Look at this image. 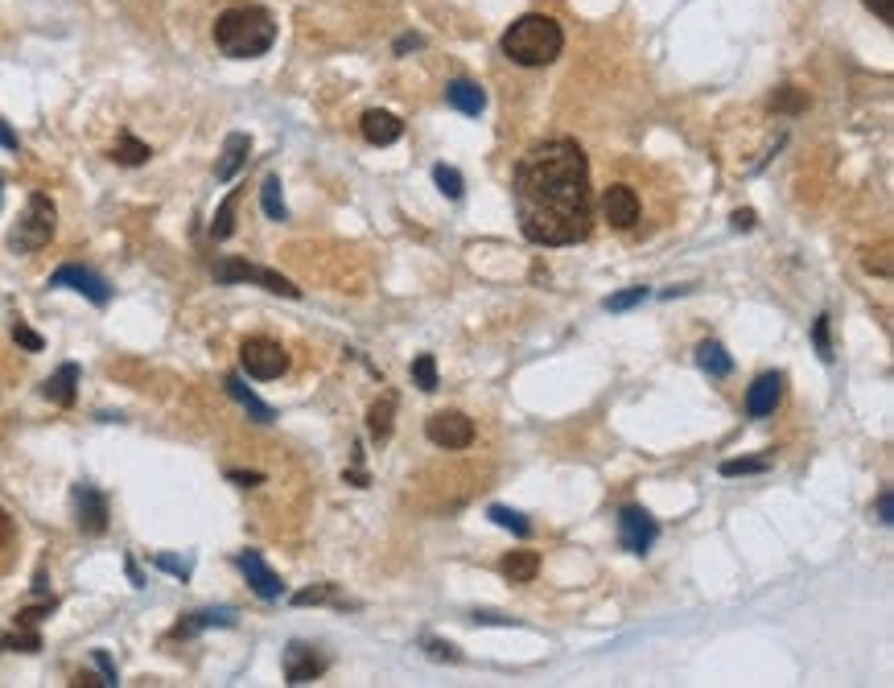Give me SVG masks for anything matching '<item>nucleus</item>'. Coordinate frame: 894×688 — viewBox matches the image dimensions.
Here are the masks:
<instances>
[{"instance_id":"obj_33","label":"nucleus","mask_w":894,"mask_h":688,"mask_svg":"<svg viewBox=\"0 0 894 688\" xmlns=\"http://www.w3.org/2000/svg\"><path fill=\"white\" fill-rule=\"evenodd\" d=\"M812 338H816V355L829 363L833 359V338H829V314H820L816 326H812Z\"/></svg>"},{"instance_id":"obj_31","label":"nucleus","mask_w":894,"mask_h":688,"mask_svg":"<svg viewBox=\"0 0 894 688\" xmlns=\"http://www.w3.org/2000/svg\"><path fill=\"white\" fill-rule=\"evenodd\" d=\"M0 647H9V651H42V635L33 631V627H21L17 635H0Z\"/></svg>"},{"instance_id":"obj_3","label":"nucleus","mask_w":894,"mask_h":688,"mask_svg":"<svg viewBox=\"0 0 894 688\" xmlns=\"http://www.w3.org/2000/svg\"><path fill=\"white\" fill-rule=\"evenodd\" d=\"M565 50V33L548 13H524L503 33V54L520 66H548Z\"/></svg>"},{"instance_id":"obj_43","label":"nucleus","mask_w":894,"mask_h":688,"mask_svg":"<svg viewBox=\"0 0 894 688\" xmlns=\"http://www.w3.org/2000/svg\"><path fill=\"white\" fill-rule=\"evenodd\" d=\"M429 656H433V660H450V664L462 660L458 651H454V643H441V639H429Z\"/></svg>"},{"instance_id":"obj_13","label":"nucleus","mask_w":894,"mask_h":688,"mask_svg":"<svg viewBox=\"0 0 894 688\" xmlns=\"http://www.w3.org/2000/svg\"><path fill=\"white\" fill-rule=\"evenodd\" d=\"M602 219L614 231H631L639 223V194L631 186H606V194H602Z\"/></svg>"},{"instance_id":"obj_29","label":"nucleus","mask_w":894,"mask_h":688,"mask_svg":"<svg viewBox=\"0 0 894 688\" xmlns=\"http://www.w3.org/2000/svg\"><path fill=\"white\" fill-rule=\"evenodd\" d=\"M651 293H647V285H635V289H623V293H610L602 305L610 309V314H623V309H635V305H643Z\"/></svg>"},{"instance_id":"obj_45","label":"nucleus","mask_w":894,"mask_h":688,"mask_svg":"<svg viewBox=\"0 0 894 688\" xmlns=\"http://www.w3.org/2000/svg\"><path fill=\"white\" fill-rule=\"evenodd\" d=\"M421 46H425V38H421V33H400V38H396V54H408V50H421Z\"/></svg>"},{"instance_id":"obj_32","label":"nucleus","mask_w":894,"mask_h":688,"mask_svg":"<svg viewBox=\"0 0 894 688\" xmlns=\"http://www.w3.org/2000/svg\"><path fill=\"white\" fill-rule=\"evenodd\" d=\"M771 462L767 458H730V462H721V474L726 478H738V474H763Z\"/></svg>"},{"instance_id":"obj_20","label":"nucleus","mask_w":894,"mask_h":688,"mask_svg":"<svg viewBox=\"0 0 894 688\" xmlns=\"http://www.w3.org/2000/svg\"><path fill=\"white\" fill-rule=\"evenodd\" d=\"M499 573L511 581V586H528V581H536V573H540V557L532 553V548H511V553L499 561Z\"/></svg>"},{"instance_id":"obj_2","label":"nucleus","mask_w":894,"mask_h":688,"mask_svg":"<svg viewBox=\"0 0 894 688\" xmlns=\"http://www.w3.org/2000/svg\"><path fill=\"white\" fill-rule=\"evenodd\" d=\"M277 42V21L264 5H231L215 21V46L227 58H260Z\"/></svg>"},{"instance_id":"obj_26","label":"nucleus","mask_w":894,"mask_h":688,"mask_svg":"<svg viewBox=\"0 0 894 688\" xmlns=\"http://www.w3.org/2000/svg\"><path fill=\"white\" fill-rule=\"evenodd\" d=\"M235 206H239V190H231L227 198H223V206L215 211V223H211V239H231V231H235Z\"/></svg>"},{"instance_id":"obj_21","label":"nucleus","mask_w":894,"mask_h":688,"mask_svg":"<svg viewBox=\"0 0 894 688\" xmlns=\"http://www.w3.org/2000/svg\"><path fill=\"white\" fill-rule=\"evenodd\" d=\"M206 627H235V610H194L186 614L182 623L174 627V639H186V635H198Z\"/></svg>"},{"instance_id":"obj_49","label":"nucleus","mask_w":894,"mask_h":688,"mask_svg":"<svg viewBox=\"0 0 894 688\" xmlns=\"http://www.w3.org/2000/svg\"><path fill=\"white\" fill-rule=\"evenodd\" d=\"M734 227L738 231H750L754 227V211H734Z\"/></svg>"},{"instance_id":"obj_39","label":"nucleus","mask_w":894,"mask_h":688,"mask_svg":"<svg viewBox=\"0 0 894 688\" xmlns=\"http://www.w3.org/2000/svg\"><path fill=\"white\" fill-rule=\"evenodd\" d=\"M13 540H17V528H13V515L0 507V553H5V548H13Z\"/></svg>"},{"instance_id":"obj_16","label":"nucleus","mask_w":894,"mask_h":688,"mask_svg":"<svg viewBox=\"0 0 894 688\" xmlns=\"http://www.w3.org/2000/svg\"><path fill=\"white\" fill-rule=\"evenodd\" d=\"M248 153H252V136L248 132H231L227 141H223V153H219V161H215V178L219 182H231L239 169L248 165Z\"/></svg>"},{"instance_id":"obj_37","label":"nucleus","mask_w":894,"mask_h":688,"mask_svg":"<svg viewBox=\"0 0 894 688\" xmlns=\"http://www.w3.org/2000/svg\"><path fill=\"white\" fill-rule=\"evenodd\" d=\"M153 565L157 569H165V573H174V577H190V561H182V557H153Z\"/></svg>"},{"instance_id":"obj_17","label":"nucleus","mask_w":894,"mask_h":688,"mask_svg":"<svg viewBox=\"0 0 894 688\" xmlns=\"http://www.w3.org/2000/svg\"><path fill=\"white\" fill-rule=\"evenodd\" d=\"M79 363H62L50 380L42 384V396L50 400V404H58V408H71L75 404V396H79Z\"/></svg>"},{"instance_id":"obj_10","label":"nucleus","mask_w":894,"mask_h":688,"mask_svg":"<svg viewBox=\"0 0 894 688\" xmlns=\"http://www.w3.org/2000/svg\"><path fill=\"white\" fill-rule=\"evenodd\" d=\"M281 668H285L289 684H309V680H318L330 668V660L322 656L314 643H289L285 656H281Z\"/></svg>"},{"instance_id":"obj_9","label":"nucleus","mask_w":894,"mask_h":688,"mask_svg":"<svg viewBox=\"0 0 894 688\" xmlns=\"http://www.w3.org/2000/svg\"><path fill=\"white\" fill-rule=\"evenodd\" d=\"M50 289H75L83 293L91 305H108L112 301V285L99 277V272L83 268V264H62L50 272Z\"/></svg>"},{"instance_id":"obj_12","label":"nucleus","mask_w":894,"mask_h":688,"mask_svg":"<svg viewBox=\"0 0 894 688\" xmlns=\"http://www.w3.org/2000/svg\"><path fill=\"white\" fill-rule=\"evenodd\" d=\"M779 400H783V375L779 371H763L759 380L746 388V417H754V421L775 417Z\"/></svg>"},{"instance_id":"obj_48","label":"nucleus","mask_w":894,"mask_h":688,"mask_svg":"<svg viewBox=\"0 0 894 688\" xmlns=\"http://www.w3.org/2000/svg\"><path fill=\"white\" fill-rule=\"evenodd\" d=\"M124 569H128V577H132V586H136V590H141V586H145V573H141V569H136V561H132V557L124 561Z\"/></svg>"},{"instance_id":"obj_36","label":"nucleus","mask_w":894,"mask_h":688,"mask_svg":"<svg viewBox=\"0 0 894 688\" xmlns=\"http://www.w3.org/2000/svg\"><path fill=\"white\" fill-rule=\"evenodd\" d=\"M330 598H334V586H314V590H297L293 606H318V602H330Z\"/></svg>"},{"instance_id":"obj_44","label":"nucleus","mask_w":894,"mask_h":688,"mask_svg":"<svg viewBox=\"0 0 894 688\" xmlns=\"http://www.w3.org/2000/svg\"><path fill=\"white\" fill-rule=\"evenodd\" d=\"M866 268L878 272V277H890V256H886V248H878V256H866Z\"/></svg>"},{"instance_id":"obj_28","label":"nucleus","mask_w":894,"mask_h":688,"mask_svg":"<svg viewBox=\"0 0 894 688\" xmlns=\"http://www.w3.org/2000/svg\"><path fill=\"white\" fill-rule=\"evenodd\" d=\"M433 182H437V190L445 198H462V190H466V182H462V174L454 165H433Z\"/></svg>"},{"instance_id":"obj_40","label":"nucleus","mask_w":894,"mask_h":688,"mask_svg":"<svg viewBox=\"0 0 894 688\" xmlns=\"http://www.w3.org/2000/svg\"><path fill=\"white\" fill-rule=\"evenodd\" d=\"M862 5L878 17V21H886V25H894V0H862Z\"/></svg>"},{"instance_id":"obj_42","label":"nucleus","mask_w":894,"mask_h":688,"mask_svg":"<svg viewBox=\"0 0 894 688\" xmlns=\"http://www.w3.org/2000/svg\"><path fill=\"white\" fill-rule=\"evenodd\" d=\"M227 478L235 487H260L264 483V474H256V470H227Z\"/></svg>"},{"instance_id":"obj_34","label":"nucleus","mask_w":894,"mask_h":688,"mask_svg":"<svg viewBox=\"0 0 894 688\" xmlns=\"http://www.w3.org/2000/svg\"><path fill=\"white\" fill-rule=\"evenodd\" d=\"M13 342H17V347H25V351H42V347H46V338H42L38 330H29L25 322L13 326Z\"/></svg>"},{"instance_id":"obj_15","label":"nucleus","mask_w":894,"mask_h":688,"mask_svg":"<svg viewBox=\"0 0 894 688\" xmlns=\"http://www.w3.org/2000/svg\"><path fill=\"white\" fill-rule=\"evenodd\" d=\"M359 128H363V141L367 145H396L400 132H404V120L392 116V112H384V108H371V112H363Z\"/></svg>"},{"instance_id":"obj_24","label":"nucleus","mask_w":894,"mask_h":688,"mask_svg":"<svg viewBox=\"0 0 894 688\" xmlns=\"http://www.w3.org/2000/svg\"><path fill=\"white\" fill-rule=\"evenodd\" d=\"M260 206H264V215H268L272 223H285V219H289L285 190H281V178H277V174H268V178L260 182Z\"/></svg>"},{"instance_id":"obj_23","label":"nucleus","mask_w":894,"mask_h":688,"mask_svg":"<svg viewBox=\"0 0 894 688\" xmlns=\"http://www.w3.org/2000/svg\"><path fill=\"white\" fill-rule=\"evenodd\" d=\"M697 367L709 371L713 380H726V375L734 371V359L726 355V347H721V342L709 338V342H701V347H697Z\"/></svg>"},{"instance_id":"obj_11","label":"nucleus","mask_w":894,"mask_h":688,"mask_svg":"<svg viewBox=\"0 0 894 688\" xmlns=\"http://www.w3.org/2000/svg\"><path fill=\"white\" fill-rule=\"evenodd\" d=\"M75 520H79L83 536H103V532H108V499H103L99 487H91V483L75 487Z\"/></svg>"},{"instance_id":"obj_5","label":"nucleus","mask_w":894,"mask_h":688,"mask_svg":"<svg viewBox=\"0 0 894 688\" xmlns=\"http://www.w3.org/2000/svg\"><path fill=\"white\" fill-rule=\"evenodd\" d=\"M215 281L219 285H239V281H256L260 289H268V293H281V297H301V289L289 281V277H281V272H272V268H260V264H248V260H215Z\"/></svg>"},{"instance_id":"obj_30","label":"nucleus","mask_w":894,"mask_h":688,"mask_svg":"<svg viewBox=\"0 0 894 688\" xmlns=\"http://www.w3.org/2000/svg\"><path fill=\"white\" fill-rule=\"evenodd\" d=\"M412 380L421 392H437V359L433 355H417L412 359Z\"/></svg>"},{"instance_id":"obj_50","label":"nucleus","mask_w":894,"mask_h":688,"mask_svg":"<svg viewBox=\"0 0 894 688\" xmlns=\"http://www.w3.org/2000/svg\"><path fill=\"white\" fill-rule=\"evenodd\" d=\"M0 198H5V182H0Z\"/></svg>"},{"instance_id":"obj_7","label":"nucleus","mask_w":894,"mask_h":688,"mask_svg":"<svg viewBox=\"0 0 894 688\" xmlns=\"http://www.w3.org/2000/svg\"><path fill=\"white\" fill-rule=\"evenodd\" d=\"M425 437L437 445V450H466L474 441V421L458 408H445V412H433L425 421Z\"/></svg>"},{"instance_id":"obj_25","label":"nucleus","mask_w":894,"mask_h":688,"mask_svg":"<svg viewBox=\"0 0 894 688\" xmlns=\"http://www.w3.org/2000/svg\"><path fill=\"white\" fill-rule=\"evenodd\" d=\"M153 157V149L145 145V141H136L132 132H120V141H116V149H112V161L116 165H145Z\"/></svg>"},{"instance_id":"obj_19","label":"nucleus","mask_w":894,"mask_h":688,"mask_svg":"<svg viewBox=\"0 0 894 688\" xmlns=\"http://www.w3.org/2000/svg\"><path fill=\"white\" fill-rule=\"evenodd\" d=\"M445 103H450L454 112H462V116H483L487 91L478 83H470V79H454L450 87H445Z\"/></svg>"},{"instance_id":"obj_27","label":"nucleus","mask_w":894,"mask_h":688,"mask_svg":"<svg viewBox=\"0 0 894 688\" xmlns=\"http://www.w3.org/2000/svg\"><path fill=\"white\" fill-rule=\"evenodd\" d=\"M487 515H491V520H495L499 528L515 532V536H520V540H528V536H532V524L524 520V515H520V511H511V507H503V503H495V507L487 511Z\"/></svg>"},{"instance_id":"obj_6","label":"nucleus","mask_w":894,"mask_h":688,"mask_svg":"<svg viewBox=\"0 0 894 688\" xmlns=\"http://www.w3.org/2000/svg\"><path fill=\"white\" fill-rule=\"evenodd\" d=\"M239 363H244V371L252 375V380H281V375L289 371V351L272 338H244Z\"/></svg>"},{"instance_id":"obj_22","label":"nucleus","mask_w":894,"mask_h":688,"mask_svg":"<svg viewBox=\"0 0 894 688\" xmlns=\"http://www.w3.org/2000/svg\"><path fill=\"white\" fill-rule=\"evenodd\" d=\"M392 425H396V392H384L380 400L371 404V412H367V429H371L375 441H388L392 437Z\"/></svg>"},{"instance_id":"obj_41","label":"nucleus","mask_w":894,"mask_h":688,"mask_svg":"<svg viewBox=\"0 0 894 688\" xmlns=\"http://www.w3.org/2000/svg\"><path fill=\"white\" fill-rule=\"evenodd\" d=\"M91 660H95V668L103 672V680H108V684H120V676H116V664H112V656H108V651H95Z\"/></svg>"},{"instance_id":"obj_35","label":"nucleus","mask_w":894,"mask_h":688,"mask_svg":"<svg viewBox=\"0 0 894 688\" xmlns=\"http://www.w3.org/2000/svg\"><path fill=\"white\" fill-rule=\"evenodd\" d=\"M775 108H779V112H804V108H808V99H804L796 87H783V91L775 95Z\"/></svg>"},{"instance_id":"obj_18","label":"nucleus","mask_w":894,"mask_h":688,"mask_svg":"<svg viewBox=\"0 0 894 688\" xmlns=\"http://www.w3.org/2000/svg\"><path fill=\"white\" fill-rule=\"evenodd\" d=\"M223 388H227V396H231L239 408H244L256 425H272V421H277V412H272V404H264V400H260V396H256L244 380H239V375H227Z\"/></svg>"},{"instance_id":"obj_14","label":"nucleus","mask_w":894,"mask_h":688,"mask_svg":"<svg viewBox=\"0 0 894 688\" xmlns=\"http://www.w3.org/2000/svg\"><path fill=\"white\" fill-rule=\"evenodd\" d=\"M235 565L244 569V577H248V586H252V594H256V598H264V602H277V598L285 594V581H281L277 573H272V569L264 565V557H260V553H252V548H248V553H239V557H235Z\"/></svg>"},{"instance_id":"obj_4","label":"nucleus","mask_w":894,"mask_h":688,"mask_svg":"<svg viewBox=\"0 0 894 688\" xmlns=\"http://www.w3.org/2000/svg\"><path fill=\"white\" fill-rule=\"evenodd\" d=\"M54 227H58L54 202H50L46 194H29L25 215L17 219V227H13V235H9V248H13L17 256L38 252V248H46L50 239H54Z\"/></svg>"},{"instance_id":"obj_38","label":"nucleus","mask_w":894,"mask_h":688,"mask_svg":"<svg viewBox=\"0 0 894 688\" xmlns=\"http://www.w3.org/2000/svg\"><path fill=\"white\" fill-rule=\"evenodd\" d=\"M54 610V602H46V606H25L21 614H17V627H33V623H42V618Z\"/></svg>"},{"instance_id":"obj_46","label":"nucleus","mask_w":894,"mask_h":688,"mask_svg":"<svg viewBox=\"0 0 894 688\" xmlns=\"http://www.w3.org/2000/svg\"><path fill=\"white\" fill-rule=\"evenodd\" d=\"M894 520V499H890V487L878 495V524H890Z\"/></svg>"},{"instance_id":"obj_1","label":"nucleus","mask_w":894,"mask_h":688,"mask_svg":"<svg viewBox=\"0 0 894 688\" xmlns=\"http://www.w3.org/2000/svg\"><path fill=\"white\" fill-rule=\"evenodd\" d=\"M515 219L540 248L581 244L594 231V190L586 149L569 136L532 145L511 178Z\"/></svg>"},{"instance_id":"obj_47","label":"nucleus","mask_w":894,"mask_h":688,"mask_svg":"<svg viewBox=\"0 0 894 688\" xmlns=\"http://www.w3.org/2000/svg\"><path fill=\"white\" fill-rule=\"evenodd\" d=\"M0 145H5L9 153H17V149H21V141H17V132H13V128H9L5 120H0Z\"/></svg>"},{"instance_id":"obj_8","label":"nucleus","mask_w":894,"mask_h":688,"mask_svg":"<svg viewBox=\"0 0 894 688\" xmlns=\"http://www.w3.org/2000/svg\"><path fill=\"white\" fill-rule=\"evenodd\" d=\"M618 540H623L627 553H647V548L660 540L656 515H651L647 507H635V503L623 507V511H618Z\"/></svg>"}]
</instances>
